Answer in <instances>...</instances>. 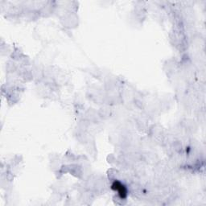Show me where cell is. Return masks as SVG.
Returning a JSON list of instances; mask_svg holds the SVG:
<instances>
[{"label":"cell","mask_w":206,"mask_h":206,"mask_svg":"<svg viewBox=\"0 0 206 206\" xmlns=\"http://www.w3.org/2000/svg\"><path fill=\"white\" fill-rule=\"evenodd\" d=\"M114 187H116V188H114L117 190V192H118V193H119L121 197H126V195H127V190L125 189L124 186H123L122 184H120V183H118V182L114 183Z\"/></svg>","instance_id":"6da1fadb"}]
</instances>
